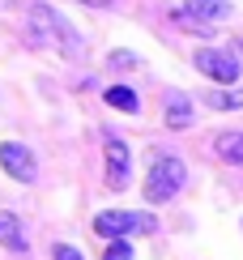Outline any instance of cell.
<instances>
[{
	"label": "cell",
	"instance_id": "obj_1",
	"mask_svg": "<svg viewBox=\"0 0 243 260\" xmlns=\"http://www.w3.org/2000/svg\"><path fill=\"white\" fill-rule=\"evenodd\" d=\"M26 43L30 47H56L64 60H81L85 56V43L73 30V21L60 17L51 5H30V13H26Z\"/></svg>",
	"mask_w": 243,
	"mask_h": 260
},
{
	"label": "cell",
	"instance_id": "obj_2",
	"mask_svg": "<svg viewBox=\"0 0 243 260\" xmlns=\"http://www.w3.org/2000/svg\"><path fill=\"white\" fill-rule=\"evenodd\" d=\"M188 183V167L175 154H154L149 171H145V201L149 205H167L179 197V188Z\"/></svg>",
	"mask_w": 243,
	"mask_h": 260
},
{
	"label": "cell",
	"instance_id": "obj_3",
	"mask_svg": "<svg viewBox=\"0 0 243 260\" xmlns=\"http://www.w3.org/2000/svg\"><path fill=\"white\" fill-rule=\"evenodd\" d=\"M158 231V218L141 209H107L94 218V235L103 239H132V235H154Z\"/></svg>",
	"mask_w": 243,
	"mask_h": 260
},
{
	"label": "cell",
	"instance_id": "obj_4",
	"mask_svg": "<svg viewBox=\"0 0 243 260\" xmlns=\"http://www.w3.org/2000/svg\"><path fill=\"white\" fill-rule=\"evenodd\" d=\"M196 64V73H205L209 81H218V85H235L239 81V56L235 51H222V47H201L192 56Z\"/></svg>",
	"mask_w": 243,
	"mask_h": 260
},
{
	"label": "cell",
	"instance_id": "obj_5",
	"mask_svg": "<svg viewBox=\"0 0 243 260\" xmlns=\"http://www.w3.org/2000/svg\"><path fill=\"white\" fill-rule=\"evenodd\" d=\"M103 158H107V188L124 192L128 179H132V149L115 133H103Z\"/></svg>",
	"mask_w": 243,
	"mask_h": 260
},
{
	"label": "cell",
	"instance_id": "obj_6",
	"mask_svg": "<svg viewBox=\"0 0 243 260\" xmlns=\"http://www.w3.org/2000/svg\"><path fill=\"white\" fill-rule=\"evenodd\" d=\"M0 167H5V175L17 179V183H35L39 179V162L21 141H5V145H0Z\"/></svg>",
	"mask_w": 243,
	"mask_h": 260
},
{
	"label": "cell",
	"instance_id": "obj_7",
	"mask_svg": "<svg viewBox=\"0 0 243 260\" xmlns=\"http://www.w3.org/2000/svg\"><path fill=\"white\" fill-rule=\"evenodd\" d=\"M184 13L192 21H205V26H218V21L230 17V0H184Z\"/></svg>",
	"mask_w": 243,
	"mask_h": 260
},
{
	"label": "cell",
	"instance_id": "obj_8",
	"mask_svg": "<svg viewBox=\"0 0 243 260\" xmlns=\"http://www.w3.org/2000/svg\"><path fill=\"white\" fill-rule=\"evenodd\" d=\"M167 124L171 128H188L192 124V99H188V94H179V90H167Z\"/></svg>",
	"mask_w": 243,
	"mask_h": 260
},
{
	"label": "cell",
	"instance_id": "obj_9",
	"mask_svg": "<svg viewBox=\"0 0 243 260\" xmlns=\"http://www.w3.org/2000/svg\"><path fill=\"white\" fill-rule=\"evenodd\" d=\"M0 247H9V252H26V231H21L17 213H0Z\"/></svg>",
	"mask_w": 243,
	"mask_h": 260
},
{
	"label": "cell",
	"instance_id": "obj_10",
	"mask_svg": "<svg viewBox=\"0 0 243 260\" xmlns=\"http://www.w3.org/2000/svg\"><path fill=\"white\" fill-rule=\"evenodd\" d=\"M214 149H218V158L230 162V167H243V133H222L214 141Z\"/></svg>",
	"mask_w": 243,
	"mask_h": 260
},
{
	"label": "cell",
	"instance_id": "obj_11",
	"mask_svg": "<svg viewBox=\"0 0 243 260\" xmlns=\"http://www.w3.org/2000/svg\"><path fill=\"white\" fill-rule=\"evenodd\" d=\"M103 99H107V107H115V111H128V115L141 111V99H137V90H132V85H111Z\"/></svg>",
	"mask_w": 243,
	"mask_h": 260
},
{
	"label": "cell",
	"instance_id": "obj_12",
	"mask_svg": "<svg viewBox=\"0 0 243 260\" xmlns=\"http://www.w3.org/2000/svg\"><path fill=\"white\" fill-rule=\"evenodd\" d=\"M201 103L214 107V111H239V107H243V94H239V90H209V94H201Z\"/></svg>",
	"mask_w": 243,
	"mask_h": 260
},
{
	"label": "cell",
	"instance_id": "obj_13",
	"mask_svg": "<svg viewBox=\"0 0 243 260\" xmlns=\"http://www.w3.org/2000/svg\"><path fill=\"white\" fill-rule=\"evenodd\" d=\"M132 256H137L132 239H107V252H103V260H132Z\"/></svg>",
	"mask_w": 243,
	"mask_h": 260
},
{
	"label": "cell",
	"instance_id": "obj_14",
	"mask_svg": "<svg viewBox=\"0 0 243 260\" xmlns=\"http://www.w3.org/2000/svg\"><path fill=\"white\" fill-rule=\"evenodd\" d=\"M107 64H111V69H137V56H132V51H111Z\"/></svg>",
	"mask_w": 243,
	"mask_h": 260
},
{
	"label": "cell",
	"instance_id": "obj_15",
	"mask_svg": "<svg viewBox=\"0 0 243 260\" xmlns=\"http://www.w3.org/2000/svg\"><path fill=\"white\" fill-rule=\"evenodd\" d=\"M51 260H85V256L77 252L73 243H56V247H51Z\"/></svg>",
	"mask_w": 243,
	"mask_h": 260
},
{
	"label": "cell",
	"instance_id": "obj_16",
	"mask_svg": "<svg viewBox=\"0 0 243 260\" xmlns=\"http://www.w3.org/2000/svg\"><path fill=\"white\" fill-rule=\"evenodd\" d=\"M81 5H85V9H115L119 0H81Z\"/></svg>",
	"mask_w": 243,
	"mask_h": 260
},
{
	"label": "cell",
	"instance_id": "obj_17",
	"mask_svg": "<svg viewBox=\"0 0 243 260\" xmlns=\"http://www.w3.org/2000/svg\"><path fill=\"white\" fill-rule=\"evenodd\" d=\"M0 5H13V0H0Z\"/></svg>",
	"mask_w": 243,
	"mask_h": 260
},
{
	"label": "cell",
	"instance_id": "obj_18",
	"mask_svg": "<svg viewBox=\"0 0 243 260\" xmlns=\"http://www.w3.org/2000/svg\"><path fill=\"white\" fill-rule=\"evenodd\" d=\"M239 51H243V39H239Z\"/></svg>",
	"mask_w": 243,
	"mask_h": 260
}]
</instances>
